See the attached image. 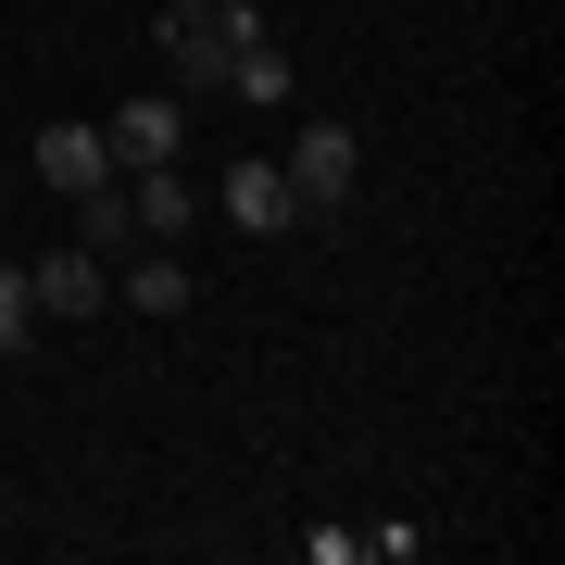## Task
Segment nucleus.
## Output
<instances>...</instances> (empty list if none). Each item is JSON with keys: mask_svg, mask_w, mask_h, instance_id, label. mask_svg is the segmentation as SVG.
Here are the masks:
<instances>
[{"mask_svg": "<svg viewBox=\"0 0 565 565\" xmlns=\"http://www.w3.org/2000/svg\"><path fill=\"white\" fill-rule=\"evenodd\" d=\"M277 177H289V202H302V214H327V202H352V189H364V139H352V126H302Z\"/></svg>", "mask_w": 565, "mask_h": 565, "instance_id": "obj_1", "label": "nucleus"}, {"mask_svg": "<svg viewBox=\"0 0 565 565\" xmlns=\"http://www.w3.org/2000/svg\"><path fill=\"white\" fill-rule=\"evenodd\" d=\"M214 214L239 226V239H289V226H302V202H289V177H277V163H226Z\"/></svg>", "mask_w": 565, "mask_h": 565, "instance_id": "obj_2", "label": "nucleus"}, {"mask_svg": "<svg viewBox=\"0 0 565 565\" xmlns=\"http://www.w3.org/2000/svg\"><path fill=\"white\" fill-rule=\"evenodd\" d=\"M177 139H189V114H177V102H126V114H102L114 177H151V163H177Z\"/></svg>", "mask_w": 565, "mask_h": 565, "instance_id": "obj_3", "label": "nucleus"}, {"mask_svg": "<svg viewBox=\"0 0 565 565\" xmlns=\"http://www.w3.org/2000/svg\"><path fill=\"white\" fill-rule=\"evenodd\" d=\"M226 88H239L252 114H289V102H302V63L264 39V25H239V39H226Z\"/></svg>", "mask_w": 565, "mask_h": 565, "instance_id": "obj_4", "label": "nucleus"}, {"mask_svg": "<svg viewBox=\"0 0 565 565\" xmlns=\"http://www.w3.org/2000/svg\"><path fill=\"white\" fill-rule=\"evenodd\" d=\"M25 289H39V315H88V302H114V264L88 252V239H63V252L25 264Z\"/></svg>", "mask_w": 565, "mask_h": 565, "instance_id": "obj_5", "label": "nucleus"}, {"mask_svg": "<svg viewBox=\"0 0 565 565\" xmlns=\"http://www.w3.org/2000/svg\"><path fill=\"white\" fill-rule=\"evenodd\" d=\"M126 214H139V252H177L189 214H202V189H189L177 163H151V177H126Z\"/></svg>", "mask_w": 565, "mask_h": 565, "instance_id": "obj_6", "label": "nucleus"}, {"mask_svg": "<svg viewBox=\"0 0 565 565\" xmlns=\"http://www.w3.org/2000/svg\"><path fill=\"white\" fill-rule=\"evenodd\" d=\"M114 302L163 327V315H189V302H202V289H189V264H177V252H114Z\"/></svg>", "mask_w": 565, "mask_h": 565, "instance_id": "obj_7", "label": "nucleus"}, {"mask_svg": "<svg viewBox=\"0 0 565 565\" xmlns=\"http://www.w3.org/2000/svg\"><path fill=\"white\" fill-rule=\"evenodd\" d=\"M39 177L76 202V189H102L114 177V151H102V126H39Z\"/></svg>", "mask_w": 565, "mask_h": 565, "instance_id": "obj_8", "label": "nucleus"}, {"mask_svg": "<svg viewBox=\"0 0 565 565\" xmlns=\"http://www.w3.org/2000/svg\"><path fill=\"white\" fill-rule=\"evenodd\" d=\"M76 239L102 252V264H114V252H139V214H126V177H102V189H76Z\"/></svg>", "mask_w": 565, "mask_h": 565, "instance_id": "obj_9", "label": "nucleus"}, {"mask_svg": "<svg viewBox=\"0 0 565 565\" xmlns=\"http://www.w3.org/2000/svg\"><path fill=\"white\" fill-rule=\"evenodd\" d=\"M39 340V289H25V264H0V364Z\"/></svg>", "mask_w": 565, "mask_h": 565, "instance_id": "obj_10", "label": "nucleus"}, {"mask_svg": "<svg viewBox=\"0 0 565 565\" xmlns=\"http://www.w3.org/2000/svg\"><path fill=\"white\" fill-rule=\"evenodd\" d=\"M202 25H226V0H163V39H202Z\"/></svg>", "mask_w": 565, "mask_h": 565, "instance_id": "obj_11", "label": "nucleus"}]
</instances>
